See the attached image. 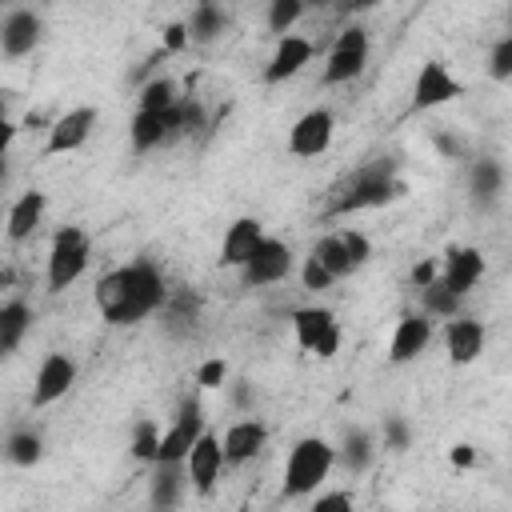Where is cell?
Segmentation results:
<instances>
[{
  "label": "cell",
  "mask_w": 512,
  "mask_h": 512,
  "mask_svg": "<svg viewBox=\"0 0 512 512\" xmlns=\"http://www.w3.org/2000/svg\"><path fill=\"white\" fill-rule=\"evenodd\" d=\"M168 284H164V272L152 264V260H132V264H120L112 272H104L96 280V312L108 320V324H140L148 320L152 312H160L168 304Z\"/></svg>",
  "instance_id": "6da1fadb"
},
{
  "label": "cell",
  "mask_w": 512,
  "mask_h": 512,
  "mask_svg": "<svg viewBox=\"0 0 512 512\" xmlns=\"http://www.w3.org/2000/svg\"><path fill=\"white\" fill-rule=\"evenodd\" d=\"M332 468H336V448L324 436H304V440H296L288 448L280 492L284 496H308L328 480Z\"/></svg>",
  "instance_id": "7a4b0ae2"
},
{
  "label": "cell",
  "mask_w": 512,
  "mask_h": 512,
  "mask_svg": "<svg viewBox=\"0 0 512 512\" xmlns=\"http://www.w3.org/2000/svg\"><path fill=\"white\" fill-rule=\"evenodd\" d=\"M88 260H92V236L80 224H64L48 248V268H44L48 292H64L68 284H76L84 276Z\"/></svg>",
  "instance_id": "3957f363"
},
{
  "label": "cell",
  "mask_w": 512,
  "mask_h": 512,
  "mask_svg": "<svg viewBox=\"0 0 512 512\" xmlns=\"http://www.w3.org/2000/svg\"><path fill=\"white\" fill-rule=\"evenodd\" d=\"M368 64V32L360 24H348L336 32L328 60H324V84H348L364 72Z\"/></svg>",
  "instance_id": "277c9868"
},
{
  "label": "cell",
  "mask_w": 512,
  "mask_h": 512,
  "mask_svg": "<svg viewBox=\"0 0 512 512\" xmlns=\"http://www.w3.org/2000/svg\"><path fill=\"white\" fill-rule=\"evenodd\" d=\"M204 432H208V428H204V408H200V400H184L180 412L172 416V424H168L164 436H160V456H156V464H184L188 452L196 448V440H200Z\"/></svg>",
  "instance_id": "5b68a950"
},
{
  "label": "cell",
  "mask_w": 512,
  "mask_h": 512,
  "mask_svg": "<svg viewBox=\"0 0 512 512\" xmlns=\"http://www.w3.org/2000/svg\"><path fill=\"white\" fill-rule=\"evenodd\" d=\"M292 332H296V344L320 360L336 356L340 348V324L328 308H296L292 312Z\"/></svg>",
  "instance_id": "8992f818"
},
{
  "label": "cell",
  "mask_w": 512,
  "mask_h": 512,
  "mask_svg": "<svg viewBox=\"0 0 512 512\" xmlns=\"http://www.w3.org/2000/svg\"><path fill=\"white\" fill-rule=\"evenodd\" d=\"M292 268H296L292 248L284 240H276V236H264V244L252 252V260L240 268V276H244L248 288H268V284H280Z\"/></svg>",
  "instance_id": "52a82bcc"
},
{
  "label": "cell",
  "mask_w": 512,
  "mask_h": 512,
  "mask_svg": "<svg viewBox=\"0 0 512 512\" xmlns=\"http://www.w3.org/2000/svg\"><path fill=\"white\" fill-rule=\"evenodd\" d=\"M336 136V120L328 108H312L304 112L292 128H288V152L300 156V160H312V156H324L328 144Z\"/></svg>",
  "instance_id": "ba28073f"
},
{
  "label": "cell",
  "mask_w": 512,
  "mask_h": 512,
  "mask_svg": "<svg viewBox=\"0 0 512 512\" xmlns=\"http://www.w3.org/2000/svg\"><path fill=\"white\" fill-rule=\"evenodd\" d=\"M76 384V360L68 352H48L36 368V380H32V404L44 408V404H56L72 392Z\"/></svg>",
  "instance_id": "9c48e42d"
},
{
  "label": "cell",
  "mask_w": 512,
  "mask_h": 512,
  "mask_svg": "<svg viewBox=\"0 0 512 512\" xmlns=\"http://www.w3.org/2000/svg\"><path fill=\"white\" fill-rule=\"evenodd\" d=\"M400 196V184L388 176V168H368L356 176V184L336 200V212H364V208H380L388 200Z\"/></svg>",
  "instance_id": "30bf717a"
},
{
  "label": "cell",
  "mask_w": 512,
  "mask_h": 512,
  "mask_svg": "<svg viewBox=\"0 0 512 512\" xmlns=\"http://www.w3.org/2000/svg\"><path fill=\"white\" fill-rule=\"evenodd\" d=\"M40 36H44V16L36 12V8H8L4 12V20H0V48H4V56H28L36 44H40Z\"/></svg>",
  "instance_id": "8fae6325"
},
{
  "label": "cell",
  "mask_w": 512,
  "mask_h": 512,
  "mask_svg": "<svg viewBox=\"0 0 512 512\" xmlns=\"http://www.w3.org/2000/svg\"><path fill=\"white\" fill-rule=\"evenodd\" d=\"M224 464H228V460H224V444H220V436H216V432H204V436L196 440V448L188 452V460H184V468H188V484H192L200 496H208V492L216 488Z\"/></svg>",
  "instance_id": "7c38bea8"
},
{
  "label": "cell",
  "mask_w": 512,
  "mask_h": 512,
  "mask_svg": "<svg viewBox=\"0 0 512 512\" xmlns=\"http://www.w3.org/2000/svg\"><path fill=\"white\" fill-rule=\"evenodd\" d=\"M456 96H460V80L440 60H424L420 72H416V84H412V104L424 112V108L452 104Z\"/></svg>",
  "instance_id": "4fadbf2b"
},
{
  "label": "cell",
  "mask_w": 512,
  "mask_h": 512,
  "mask_svg": "<svg viewBox=\"0 0 512 512\" xmlns=\"http://www.w3.org/2000/svg\"><path fill=\"white\" fill-rule=\"evenodd\" d=\"M92 128H96V108H92V104L68 108L64 116H56V120H52L44 152H48V156H60V152H76V148H80V144L92 136Z\"/></svg>",
  "instance_id": "5bb4252c"
},
{
  "label": "cell",
  "mask_w": 512,
  "mask_h": 512,
  "mask_svg": "<svg viewBox=\"0 0 512 512\" xmlns=\"http://www.w3.org/2000/svg\"><path fill=\"white\" fill-rule=\"evenodd\" d=\"M312 56H316V44H312L308 36L288 32V36L276 40V52H272V60H268V68H264V80H268V84H284V80L300 76V72L312 64Z\"/></svg>",
  "instance_id": "9a60e30c"
},
{
  "label": "cell",
  "mask_w": 512,
  "mask_h": 512,
  "mask_svg": "<svg viewBox=\"0 0 512 512\" xmlns=\"http://www.w3.org/2000/svg\"><path fill=\"white\" fill-rule=\"evenodd\" d=\"M264 244V224L256 216H240L224 228V240H220V264L224 268H244L252 260V252Z\"/></svg>",
  "instance_id": "2e32d148"
},
{
  "label": "cell",
  "mask_w": 512,
  "mask_h": 512,
  "mask_svg": "<svg viewBox=\"0 0 512 512\" xmlns=\"http://www.w3.org/2000/svg\"><path fill=\"white\" fill-rule=\"evenodd\" d=\"M480 276H484V256H480V248H452V252L440 260V284H444L448 292H456L460 300L480 284Z\"/></svg>",
  "instance_id": "e0dca14e"
},
{
  "label": "cell",
  "mask_w": 512,
  "mask_h": 512,
  "mask_svg": "<svg viewBox=\"0 0 512 512\" xmlns=\"http://www.w3.org/2000/svg\"><path fill=\"white\" fill-rule=\"evenodd\" d=\"M428 340H432V320L424 312H404L396 320L392 340H388V360L392 364H408L428 348Z\"/></svg>",
  "instance_id": "ac0fdd59"
},
{
  "label": "cell",
  "mask_w": 512,
  "mask_h": 512,
  "mask_svg": "<svg viewBox=\"0 0 512 512\" xmlns=\"http://www.w3.org/2000/svg\"><path fill=\"white\" fill-rule=\"evenodd\" d=\"M176 136H180V128H176V104L168 112H140L136 108V116L128 124V140H132L136 152H152V148H160V144H168Z\"/></svg>",
  "instance_id": "d6986e66"
},
{
  "label": "cell",
  "mask_w": 512,
  "mask_h": 512,
  "mask_svg": "<svg viewBox=\"0 0 512 512\" xmlns=\"http://www.w3.org/2000/svg\"><path fill=\"white\" fill-rule=\"evenodd\" d=\"M220 444H224V460H228V464H248V460H256L260 448L268 444V428H264V420H256V416H244V420H236V424L224 428Z\"/></svg>",
  "instance_id": "ffe728a7"
},
{
  "label": "cell",
  "mask_w": 512,
  "mask_h": 512,
  "mask_svg": "<svg viewBox=\"0 0 512 512\" xmlns=\"http://www.w3.org/2000/svg\"><path fill=\"white\" fill-rule=\"evenodd\" d=\"M484 344H488V332H484L480 320H472V316L448 320V328H444V352H448L452 364H472V360H480Z\"/></svg>",
  "instance_id": "44dd1931"
},
{
  "label": "cell",
  "mask_w": 512,
  "mask_h": 512,
  "mask_svg": "<svg viewBox=\"0 0 512 512\" xmlns=\"http://www.w3.org/2000/svg\"><path fill=\"white\" fill-rule=\"evenodd\" d=\"M44 208H48V196L40 188L16 196L8 208V240H28L36 232V224L44 220Z\"/></svg>",
  "instance_id": "7402d4cb"
},
{
  "label": "cell",
  "mask_w": 512,
  "mask_h": 512,
  "mask_svg": "<svg viewBox=\"0 0 512 512\" xmlns=\"http://www.w3.org/2000/svg\"><path fill=\"white\" fill-rule=\"evenodd\" d=\"M184 28H188V40L192 44H216L224 32H228V12L220 8V4H196L192 8V16L184 20Z\"/></svg>",
  "instance_id": "603a6c76"
},
{
  "label": "cell",
  "mask_w": 512,
  "mask_h": 512,
  "mask_svg": "<svg viewBox=\"0 0 512 512\" xmlns=\"http://www.w3.org/2000/svg\"><path fill=\"white\" fill-rule=\"evenodd\" d=\"M184 488H188V468H184V464H156V476H152V504H156L160 512H172Z\"/></svg>",
  "instance_id": "cb8c5ba5"
},
{
  "label": "cell",
  "mask_w": 512,
  "mask_h": 512,
  "mask_svg": "<svg viewBox=\"0 0 512 512\" xmlns=\"http://www.w3.org/2000/svg\"><path fill=\"white\" fill-rule=\"evenodd\" d=\"M28 328H32V308H28L24 300H8V304L0 308V352H4V356L16 352L20 340L28 336Z\"/></svg>",
  "instance_id": "d4e9b609"
},
{
  "label": "cell",
  "mask_w": 512,
  "mask_h": 512,
  "mask_svg": "<svg viewBox=\"0 0 512 512\" xmlns=\"http://www.w3.org/2000/svg\"><path fill=\"white\" fill-rule=\"evenodd\" d=\"M312 260H320L328 272H332V280H340V276H348V272H356V264H352V256H348V244H344V236L340 232H332V236H320L316 244H312V252H308Z\"/></svg>",
  "instance_id": "484cf974"
},
{
  "label": "cell",
  "mask_w": 512,
  "mask_h": 512,
  "mask_svg": "<svg viewBox=\"0 0 512 512\" xmlns=\"http://www.w3.org/2000/svg\"><path fill=\"white\" fill-rule=\"evenodd\" d=\"M372 456H376V448H372L368 432H348V436H344V444L336 448V464H340V468H348L352 476H360V472L372 464Z\"/></svg>",
  "instance_id": "4316f807"
},
{
  "label": "cell",
  "mask_w": 512,
  "mask_h": 512,
  "mask_svg": "<svg viewBox=\"0 0 512 512\" xmlns=\"http://www.w3.org/2000/svg\"><path fill=\"white\" fill-rule=\"evenodd\" d=\"M420 300H424V316L428 320H456L460 316V296L448 292L440 280L428 284V288H420Z\"/></svg>",
  "instance_id": "83f0119b"
},
{
  "label": "cell",
  "mask_w": 512,
  "mask_h": 512,
  "mask_svg": "<svg viewBox=\"0 0 512 512\" xmlns=\"http://www.w3.org/2000/svg\"><path fill=\"white\" fill-rule=\"evenodd\" d=\"M4 448H8V460H12V464L32 468V464L40 460V452H44V440H40V432H32V428H16Z\"/></svg>",
  "instance_id": "f1b7e54d"
},
{
  "label": "cell",
  "mask_w": 512,
  "mask_h": 512,
  "mask_svg": "<svg viewBox=\"0 0 512 512\" xmlns=\"http://www.w3.org/2000/svg\"><path fill=\"white\" fill-rule=\"evenodd\" d=\"M176 84L168 76H152L144 88H140V112H168L176 104Z\"/></svg>",
  "instance_id": "f546056e"
},
{
  "label": "cell",
  "mask_w": 512,
  "mask_h": 512,
  "mask_svg": "<svg viewBox=\"0 0 512 512\" xmlns=\"http://www.w3.org/2000/svg\"><path fill=\"white\" fill-rule=\"evenodd\" d=\"M300 16H304V0H272L268 12H264V20H268V28L276 32V40L288 36Z\"/></svg>",
  "instance_id": "4dcf8cb0"
},
{
  "label": "cell",
  "mask_w": 512,
  "mask_h": 512,
  "mask_svg": "<svg viewBox=\"0 0 512 512\" xmlns=\"http://www.w3.org/2000/svg\"><path fill=\"white\" fill-rule=\"evenodd\" d=\"M500 188H504V168L496 160H476L472 164V192L484 196V200H492Z\"/></svg>",
  "instance_id": "1f68e13d"
},
{
  "label": "cell",
  "mask_w": 512,
  "mask_h": 512,
  "mask_svg": "<svg viewBox=\"0 0 512 512\" xmlns=\"http://www.w3.org/2000/svg\"><path fill=\"white\" fill-rule=\"evenodd\" d=\"M160 436H164V432H160L156 420H140V424H136V436H132V456L156 464V456H160Z\"/></svg>",
  "instance_id": "d6a6232c"
},
{
  "label": "cell",
  "mask_w": 512,
  "mask_h": 512,
  "mask_svg": "<svg viewBox=\"0 0 512 512\" xmlns=\"http://www.w3.org/2000/svg\"><path fill=\"white\" fill-rule=\"evenodd\" d=\"M488 76L492 80H512V32H504L488 48Z\"/></svg>",
  "instance_id": "836d02e7"
},
{
  "label": "cell",
  "mask_w": 512,
  "mask_h": 512,
  "mask_svg": "<svg viewBox=\"0 0 512 512\" xmlns=\"http://www.w3.org/2000/svg\"><path fill=\"white\" fill-rule=\"evenodd\" d=\"M300 280H304V288H308V292H324V288H332V284H336V280H332V272H328L320 260H312V256L300 264Z\"/></svg>",
  "instance_id": "e575fe53"
},
{
  "label": "cell",
  "mask_w": 512,
  "mask_h": 512,
  "mask_svg": "<svg viewBox=\"0 0 512 512\" xmlns=\"http://www.w3.org/2000/svg\"><path fill=\"white\" fill-rule=\"evenodd\" d=\"M228 380V364H224V356H212V360H204L200 368H196V384L200 388H220Z\"/></svg>",
  "instance_id": "d590c367"
},
{
  "label": "cell",
  "mask_w": 512,
  "mask_h": 512,
  "mask_svg": "<svg viewBox=\"0 0 512 512\" xmlns=\"http://www.w3.org/2000/svg\"><path fill=\"white\" fill-rule=\"evenodd\" d=\"M308 512H356V508H352V496L348 492H320Z\"/></svg>",
  "instance_id": "8d00e7d4"
},
{
  "label": "cell",
  "mask_w": 512,
  "mask_h": 512,
  "mask_svg": "<svg viewBox=\"0 0 512 512\" xmlns=\"http://www.w3.org/2000/svg\"><path fill=\"white\" fill-rule=\"evenodd\" d=\"M344 236V244H348V256H352V264L360 268V264H368V256H372V244H368V236L364 232H340Z\"/></svg>",
  "instance_id": "74e56055"
},
{
  "label": "cell",
  "mask_w": 512,
  "mask_h": 512,
  "mask_svg": "<svg viewBox=\"0 0 512 512\" xmlns=\"http://www.w3.org/2000/svg\"><path fill=\"white\" fill-rule=\"evenodd\" d=\"M384 440H388L392 452H404V448H408V428H404V420L392 416V420L384 424Z\"/></svg>",
  "instance_id": "f35d334b"
},
{
  "label": "cell",
  "mask_w": 512,
  "mask_h": 512,
  "mask_svg": "<svg viewBox=\"0 0 512 512\" xmlns=\"http://www.w3.org/2000/svg\"><path fill=\"white\" fill-rule=\"evenodd\" d=\"M440 280V264L436 260H420L416 268H412V284L416 288H428V284H436Z\"/></svg>",
  "instance_id": "ab89813d"
},
{
  "label": "cell",
  "mask_w": 512,
  "mask_h": 512,
  "mask_svg": "<svg viewBox=\"0 0 512 512\" xmlns=\"http://www.w3.org/2000/svg\"><path fill=\"white\" fill-rule=\"evenodd\" d=\"M184 44H192V40H188V28H184V24H168V28H164V52H180Z\"/></svg>",
  "instance_id": "60d3db41"
},
{
  "label": "cell",
  "mask_w": 512,
  "mask_h": 512,
  "mask_svg": "<svg viewBox=\"0 0 512 512\" xmlns=\"http://www.w3.org/2000/svg\"><path fill=\"white\" fill-rule=\"evenodd\" d=\"M452 460H456V464H472L476 456H472V448H468V444H460V448H452Z\"/></svg>",
  "instance_id": "b9f144b4"
}]
</instances>
